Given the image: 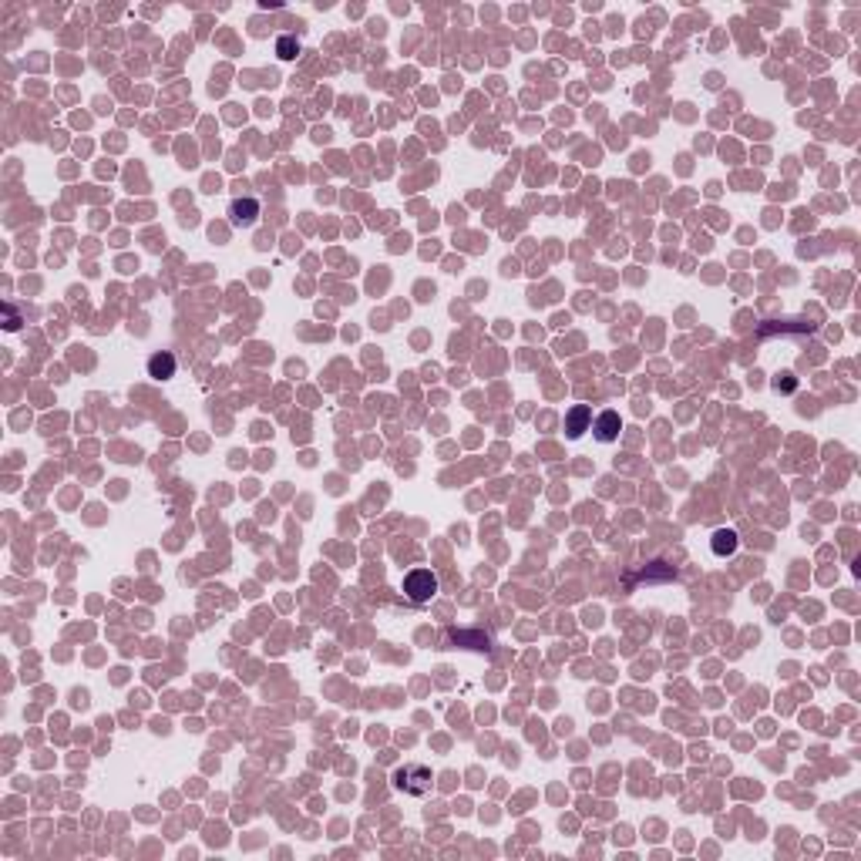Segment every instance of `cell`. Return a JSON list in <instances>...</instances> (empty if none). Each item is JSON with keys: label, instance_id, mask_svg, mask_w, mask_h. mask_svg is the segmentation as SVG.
Here are the masks:
<instances>
[{"label": "cell", "instance_id": "obj_1", "mask_svg": "<svg viewBox=\"0 0 861 861\" xmlns=\"http://www.w3.org/2000/svg\"><path fill=\"white\" fill-rule=\"evenodd\" d=\"M434 593H437V575L430 569H414V572L404 575V596L411 599V602L424 606V602H430Z\"/></svg>", "mask_w": 861, "mask_h": 861}, {"label": "cell", "instance_id": "obj_2", "mask_svg": "<svg viewBox=\"0 0 861 861\" xmlns=\"http://www.w3.org/2000/svg\"><path fill=\"white\" fill-rule=\"evenodd\" d=\"M394 784H398L400 791H407V794H428L430 791V770L424 764H407V767L398 770Z\"/></svg>", "mask_w": 861, "mask_h": 861}, {"label": "cell", "instance_id": "obj_3", "mask_svg": "<svg viewBox=\"0 0 861 861\" xmlns=\"http://www.w3.org/2000/svg\"><path fill=\"white\" fill-rule=\"evenodd\" d=\"M229 216H232L236 226H253L256 216H260V202L256 199H236L229 205Z\"/></svg>", "mask_w": 861, "mask_h": 861}, {"label": "cell", "instance_id": "obj_4", "mask_svg": "<svg viewBox=\"0 0 861 861\" xmlns=\"http://www.w3.org/2000/svg\"><path fill=\"white\" fill-rule=\"evenodd\" d=\"M619 428H623L619 414H616V411H602V414H599V421H596V437L609 444V441H616Z\"/></svg>", "mask_w": 861, "mask_h": 861}, {"label": "cell", "instance_id": "obj_5", "mask_svg": "<svg viewBox=\"0 0 861 861\" xmlns=\"http://www.w3.org/2000/svg\"><path fill=\"white\" fill-rule=\"evenodd\" d=\"M148 370H152V377H172V374H175V360H172L168 354H155V357L148 360Z\"/></svg>", "mask_w": 861, "mask_h": 861}, {"label": "cell", "instance_id": "obj_6", "mask_svg": "<svg viewBox=\"0 0 861 861\" xmlns=\"http://www.w3.org/2000/svg\"><path fill=\"white\" fill-rule=\"evenodd\" d=\"M713 552L717 555H733L737 552V535L733 531H717L713 535Z\"/></svg>", "mask_w": 861, "mask_h": 861}, {"label": "cell", "instance_id": "obj_7", "mask_svg": "<svg viewBox=\"0 0 861 861\" xmlns=\"http://www.w3.org/2000/svg\"><path fill=\"white\" fill-rule=\"evenodd\" d=\"M586 417H589V407H575V411H572V417H569V434H572V437L582 434V421H586Z\"/></svg>", "mask_w": 861, "mask_h": 861}, {"label": "cell", "instance_id": "obj_8", "mask_svg": "<svg viewBox=\"0 0 861 861\" xmlns=\"http://www.w3.org/2000/svg\"><path fill=\"white\" fill-rule=\"evenodd\" d=\"M276 51H279V58H297V41L293 37H279V44H276Z\"/></svg>", "mask_w": 861, "mask_h": 861}]
</instances>
